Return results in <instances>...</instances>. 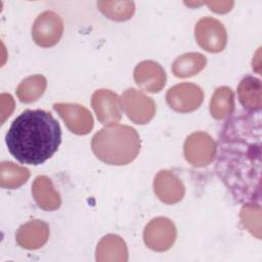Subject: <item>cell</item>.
I'll return each instance as SVG.
<instances>
[{"label":"cell","mask_w":262,"mask_h":262,"mask_svg":"<svg viewBox=\"0 0 262 262\" xmlns=\"http://www.w3.org/2000/svg\"><path fill=\"white\" fill-rule=\"evenodd\" d=\"M260 112H238L229 118L220 134L216 172L239 203H255L261 196Z\"/></svg>","instance_id":"obj_1"},{"label":"cell","mask_w":262,"mask_h":262,"mask_svg":"<svg viewBox=\"0 0 262 262\" xmlns=\"http://www.w3.org/2000/svg\"><path fill=\"white\" fill-rule=\"evenodd\" d=\"M5 142L11 156L28 165L50 159L61 142V130L52 115L43 110H27L10 125Z\"/></svg>","instance_id":"obj_2"},{"label":"cell","mask_w":262,"mask_h":262,"mask_svg":"<svg viewBox=\"0 0 262 262\" xmlns=\"http://www.w3.org/2000/svg\"><path fill=\"white\" fill-rule=\"evenodd\" d=\"M91 148L98 160L108 165L131 163L140 150L137 131L127 125H108L100 129L91 140Z\"/></svg>","instance_id":"obj_3"},{"label":"cell","mask_w":262,"mask_h":262,"mask_svg":"<svg viewBox=\"0 0 262 262\" xmlns=\"http://www.w3.org/2000/svg\"><path fill=\"white\" fill-rule=\"evenodd\" d=\"M216 152V142L208 133L202 131L191 133L184 142L185 160L196 168L208 166L214 160Z\"/></svg>","instance_id":"obj_4"},{"label":"cell","mask_w":262,"mask_h":262,"mask_svg":"<svg viewBox=\"0 0 262 262\" xmlns=\"http://www.w3.org/2000/svg\"><path fill=\"white\" fill-rule=\"evenodd\" d=\"M121 102L123 111L135 124H146L156 114V103L152 98L135 88L125 90L122 94Z\"/></svg>","instance_id":"obj_5"},{"label":"cell","mask_w":262,"mask_h":262,"mask_svg":"<svg viewBox=\"0 0 262 262\" xmlns=\"http://www.w3.org/2000/svg\"><path fill=\"white\" fill-rule=\"evenodd\" d=\"M63 33L61 17L50 10L39 14L32 27V37L41 47H52L60 40Z\"/></svg>","instance_id":"obj_6"},{"label":"cell","mask_w":262,"mask_h":262,"mask_svg":"<svg viewBox=\"0 0 262 262\" xmlns=\"http://www.w3.org/2000/svg\"><path fill=\"white\" fill-rule=\"evenodd\" d=\"M194 37L203 49L212 53L222 51L227 43V34L224 26L213 17H203L196 23Z\"/></svg>","instance_id":"obj_7"},{"label":"cell","mask_w":262,"mask_h":262,"mask_svg":"<svg viewBox=\"0 0 262 262\" xmlns=\"http://www.w3.org/2000/svg\"><path fill=\"white\" fill-rule=\"evenodd\" d=\"M143 239L147 248L156 252L169 250L176 239V227L166 217L151 219L143 231Z\"/></svg>","instance_id":"obj_8"},{"label":"cell","mask_w":262,"mask_h":262,"mask_svg":"<svg viewBox=\"0 0 262 262\" xmlns=\"http://www.w3.org/2000/svg\"><path fill=\"white\" fill-rule=\"evenodd\" d=\"M166 100L175 112L190 113L201 106L204 100V92L195 84L180 83L167 91Z\"/></svg>","instance_id":"obj_9"},{"label":"cell","mask_w":262,"mask_h":262,"mask_svg":"<svg viewBox=\"0 0 262 262\" xmlns=\"http://www.w3.org/2000/svg\"><path fill=\"white\" fill-rule=\"evenodd\" d=\"M91 105L103 125L117 124L122 118V102L118 94L108 89H98L91 97Z\"/></svg>","instance_id":"obj_10"},{"label":"cell","mask_w":262,"mask_h":262,"mask_svg":"<svg viewBox=\"0 0 262 262\" xmlns=\"http://www.w3.org/2000/svg\"><path fill=\"white\" fill-rule=\"evenodd\" d=\"M53 108L58 113L72 133L85 135L92 130L94 123L93 117L84 105L58 102L53 104Z\"/></svg>","instance_id":"obj_11"},{"label":"cell","mask_w":262,"mask_h":262,"mask_svg":"<svg viewBox=\"0 0 262 262\" xmlns=\"http://www.w3.org/2000/svg\"><path fill=\"white\" fill-rule=\"evenodd\" d=\"M134 80L143 90L157 93L166 83V73L161 64L152 60L139 62L134 70Z\"/></svg>","instance_id":"obj_12"},{"label":"cell","mask_w":262,"mask_h":262,"mask_svg":"<svg viewBox=\"0 0 262 262\" xmlns=\"http://www.w3.org/2000/svg\"><path fill=\"white\" fill-rule=\"evenodd\" d=\"M154 190L165 204L172 205L180 202L185 189L181 180L169 170H161L155 177Z\"/></svg>","instance_id":"obj_13"},{"label":"cell","mask_w":262,"mask_h":262,"mask_svg":"<svg viewBox=\"0 0 262 262\" xmlns=\"http://www.w3.org/2000/svg\"><path fill=\"white\" fill-rule=\"evenodd\" d=\"M49 237V226L42 220H31L23 224L16 234V243L24 249L36 250L45 245Z\"/></svg>","instance_id":"obj_14"},{"label":"cell","mask_w":262,"mask_h":262,"mask_svg":"<svg viewBox=\"0 0 262 262\" xmlns=\"http://www.w3.org/2000/svg\"><path fill=\"white\" fill-rule=\"evenodd\" d=\"M32 194L37 205L45 211L57 210L61 205L59 193L54 188L51 180L45 176H37L32 184Z\"/></svg>","instance_id":"obj_15"},{"label":"cell","mask_w":262,"mask_h":262,"mask_svg":"<svg viewBox=\"0 0 262 262\" xmlns=\"http://www.w3.org/2000/svg\"><path fill=\"white\" fill-rule=\"evenodd\" d=\"M96 260L98 262H126L128 260L126 243L117 234L103 236L97 244Z\"/></svg>","instance_id":"obj_16"},{"label":"cell","mask_w":262,"mask_h":262,"mask_svg":"<svg viewBox=\"0 0 262 262\" xmlns=\"http://www.w3.org/2000/svg\"><path fill=\"white\" fill-rule=\"evenodd\" d=\"M262 84L261 80L246 76L242 79L237 87V95L239 102L248 112H260L262 106L261 98Z\"/></svg>","instance_id":"obj_17"},{"label":"cell","mask_w":262,"mask_h":262,"mask_svg":"<svg viewBox=\"0 0 262 262\" xmlns=\"http://www.w3.org/2000/svg\"><path fill=\"white\" fill-rule=\"evenodd\" d=\"M207 63L206 57L199 52L184 53L172 63V72L178 78H188L199 74Z\"/></svg>","instance_id":"obj_18"},{"label":"cell","mask_w":262,"mask_h":262,"mask_svg":"<svg viewBox=\"0 0 262 262\" xmlns=\"http://www.w3.org/2000/svg\"><path fill=\"white\" fill-rule=\"evenodd\" d=\"M234 110V94L227 86L218 87L210 101V113L216 120H222L232 114Z\"/></svg>","instance_id":"obj_19"},{"label":"cell","mask_w":262,"mask_h":262,"mask_svg":"<svg viewBox=\"0 0 262 262\" xmlns=\"http://www.w3.org/2000/svg\"><path fill=\"white\" fill-rule=\"evenodd\" d=\"M47 86L46 78L34 75L24 79L16 88V95L21 102L31 103L42 96Z\"/></svg>","instance_id":"obj_20"},{"label":"cell","mask_w":262,"mask_h":262,"mask_svg":"<svg viewBox=\"0 0 262 262\" xmlns=\"http://www.w3.org/2000/svg\"><path fill=\"white\" fill-rule=\"evenodd\" d=\"M30 171L12 162H2L0 166V185L3 188L14 189L27 182Z\"/></svg>","instance_id":"obj_21"},{"label":"cell","mask_w":262,"mask_h":262,"mask_svg":"<svg viewBox=\"0 0 262 262\" xmlns=\"http://www.w3.org/2000/svg\"><path fill=\"white\" fill-rule=\"evenodd\" d=\"M97 7L106 17L117 21L131 18L135 11V4L132 1H98Z\"/></svg>","instance_id":"obj_22"},{"label":"cell","mask_w":262,"mask_h":262,"mask_svg":"<svg viewBox=\"0 0 262 262\" xmlns=\"http://www.w3.org/2000/svg\"><path fill=\"white\" fill-rule=\"evenodd\" d=\"M239 218L243 226L257 238H261V207L258 203H245Z\"/></svg>","instance_id":"obj_23"},{"label":"cell","mask_w":262,"mask_h":262,"mask_svg":"<svg viewBox=\"0 0 262 262\" xmlns=\"http://www.w3.org/2000/svg\"><path fill=\"white\" fill-rule=\"evenodd\" d=\"M205 4H207L210 7V9L214 12L226 13L232 8L234 2L233 1H211V2H206Z\"/></svg>","instance_id":"obj_24"}]
</instances>
